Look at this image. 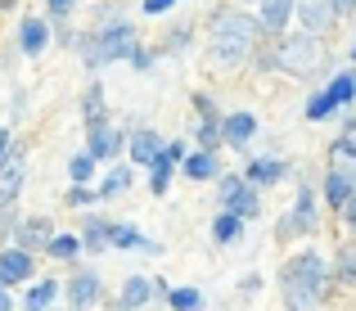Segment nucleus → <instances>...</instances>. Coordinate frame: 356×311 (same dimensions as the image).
Segmentation results:
<instances>
[{"label":"nucleus","instance_id":"nucleus-1","mask_svg":"<svg viewBox=\"0 0 356 311\" xmlns=\"http://www.w3.org/2000/svg\"><path fill=\"white\" fill-rule=\"evenodd\" d=\"M261 45V27L257 14H243L235 5H217L208 18V59L212 68H239L257 54Z\"/></svg>","mask_w":356,"mask_h":311},{"label":"nucleus","instance_id":"nucleus-2","mask_svg":"<svg viewBox=\"0 0 356 311\" xmlns=\"http://www.w3.org/2000/svg\"><path fill=\"white\" fill-rule=\"evenodd\" d=\"M140 50V36H136V23L122 14L118 5L99 9V23L90 32L77 36V54L90 72L104 68V63H131V54Z\"/></svg>","mask_w":356,"mask_h":311},{"label":"nucleus","instance_id":"nucleus-3","mask_svg":"<svg viewBox=\"0 0 356 311\" xmlns=\"http://www.w3.org/2000/svg\"><path fill=\"white\" fill-rule=\"evenodd\" d=\"M334 266H325L321 253H298L280 271V294H284V311H321L325 294H330Z\"/></svg>","mask_w":356,"mask_h":311},{"label":"nucleus","instance_id":"nucleus-4","mask_svg":"<svg viewBox=\"0 0 356 311\" xmlns=\"http://www.w3.org/2000/svg\"><path fill=\"white\" fill-rule=\"evenodd\" d=\"M270 59H275V72H289V77H312L325 63V36L312 32H284L280 41H270Z\"/></svg>","mask_w":356,"mask_h":311},{"label":"nucleus","instance_id":"nucleus-5","mask_svg":"<svg viewBox=\"0 0 356 311\" xmlns=\"http://www.w3.org/2000/svg\"><path fill=\"white\" fill-rule=\"evenodd\" d=\"M321 230V212H316V190H298L293 207L280 216V239H293V234H316Z\"/></svg>","mask_w":356,"mask_h":311},{"label":"nucleus","instance_id":"nucleus-6","mask_svg":"<svg viewBox=\"0 0 356 311\" xmlns=\"http://www.w3.org/2000/svg\"><path fill=\"white\" fill-rule=\"evenodd\" d=\"M293 18H298V27H302V32H312V36H325V32H334V27L343 23L339 0H298V5H293Z\"/></svg>","mask_w":356,"mask_h":311},{"label":"nucleus","instance_id":"nucleus-7","mask_svg":"<svg viewBox=\"0 0 356 311\" xmlns=\"http://www.w3.org/2000/svg\"><path fill=\"white\" fill-rule=\"evenodd\" d=\"M127 131L118 127V122H104V127H95L90 131V140H86V154L95 158V163H113V158L127 154Z\"/></svg>","mask_w":356,"mask_h":311},{"label":"nucleus","instance_id":"nucleus-8","mask_svg":"<svg viewBox=\"0 0 356 311\" xmlns=\"http://www.w3.org/2000/svg\"><path fill=\"white\" fill-rule=\"evenodd\" d=\"M50 41H54V27H50V18H23V27H18V50L27 54V59H41L45 50H50Z\"/></svg>","mask_w":356,"mask_h":311},{"label":"nucleus","instance_id":"nucleus-9","mask_svg":"<svg viewBox=\"0 0 356 311\" xmlns=\"http://www.w3.org/2000/svg\"><path fill=\"white\" fill-rule=\"evenodd\" d=\"M293 5L298 0H261L257 5V27H261V36H284L289 32V23H293Z\"/></svg>","mask_w":356,"mask_h":311},{"label":"nucleus","instance_id":"nucleus-10","mask_svg":"<svg viewBox=\"0 0 356 311\" xmlns=\"http://www.w3.org/2000/svg\"><path fill=\"white\" fill-rule=\"evenodd\" d=\"M23 181H27V163H23V154L14 149V154L5 158V167H0V212H9V207L18 203Z\"/></svg>","mask_w":356,"mask_h":311},{"label":"nucleus","instance_id":"nucleus-11","mask_svg":"<svg viewBox=\"0 0 356 311\" xmlns=\"http://www.w3.org/2000/svg\"><path fill=\"white\" fill-rule=\"evenodd\" d=\"M163 149H167V140L158 136L154 127H136V131H131V140H127V158H131V163H140V167H154Z\"/></svg>","mask_w":356,"mask_h":311},{"label":"nucleus","instance_id":"nucleus-12","mask_svg":"<svg viewBox=\"0 0 356 311\" xmlns=\"http://www.w3.org/2000/svg\"><path fill=\"white\" fill-rule=\"evenodd\" d=\"M32 271H36L32 253H23V248H0V289L32 280Z\"/></svg>","mask_w":356,"mask_h":311},{"label":"nucleus","instance_id":"nucleus-13","mask_svg":"<svg viewBox=\"0 0 356 311\" xmlns=\"http://www.w3.org/2000/svg\"><path fill=\"white\" fill-rule=\"evenodd\" d=\"M321 194H325V203L334 207V212H343L352 199H356V185H352V176L343 172V167H334L330 163V172H325V185H321Z\"/></svg>","mask_w":356,"mask_h":311},{"label":"nucleus","instance_id":"nucleus-14","mask_svg":"<svg viewBox=\"0 0 356 311\" xmlns=\"http://www.w3.org/2000/svg\"><path fill=\"white\" fill-rule=\"evenodd\" d=\"M14 248H23V253H36V248H50V239H54V225L45 221V216H27V221H18V230H14Z\"/></svg>","mask_w":356,"mask_h":311},{"label":"nucleus","instance_id":"nucleus-15","mask_svg":"<svg viewBox=\"0 0 356 311\" xmlns=\"http://www.w3.org/2000/svg\"><path fill=\"white\" fill-rule=\"evenodd\" d=\"M108 248H131V253H163V244L149 239V234H140L136 225L127 221H113L108 225Z\"/></svg>","mask_w":356,"mask_h":311},{"label":"nucleus","instance_id":"nucleus-16","mask_svg":"<svg viewBox=\"0 0 356 311\" xmlns=\"http://www.w3.org/2000/svg\"><path fill=\"white\" fill-rule=\"evenodd\" d=\"M284 176H289V163H280V158H252L243 181H248L252 190H270V185H280Z\"/></svg>","mask_w":356,"mask_h":311},{"label":"nucleus","instance_id":"nucleus-17","mask_svg":"<svg viewBox=\"0 0 356 311\" xmlns=\"http://www.w3.org/2000/svg\"><path fill=\"white\" fill-rule=\"evenodd\" d=\"M99 294H104V285H99L95 271H77V276H72V285H68V303H72V311L95 307Z\"/></svg>","mask_w":356,"mask_h":311},{"label":"nucleus","instance_id":"nucleus-18","mask_svg":"<svg viewBox=\"0 0 356 311\" xmlns=\"http://www.w3.org/2000/svg\"><path fill=\"white\" fill-rule=\"evenodd\" d=\"M181 172L190 176V181H217L221 176V158L212 154V149H194V154H185Z\"/></svg>","mask_w":356,"mask_h":311},{"label":"nucleus","instance_id":"nucleus-19","mask_svg":"<svg viewBox=\"0 0 356 311\" xmlns=\"http://www.w3.org/2000/svg\"><path fill=\"white\" fill-rule=\"evenodd\" d=\"M221 136L230 140V145H248L252 136H257V113H248V109H239V113H230V118H221Z\"/></svg>","mask_w":356,"mask_h":311},{"label":"nucleus","instance_id":"nucleus-20","mask_svg":"<svg viewBox=\"0 0 356 311\" xmlns=\"http://www.w3.org/2000/svg\"><path fill=\"white\" fill-rule=\"evenodd\" d=\"M81 118H86V131L113 122V118H108V109H104V86H99V81H90L86 95H81Z\"/></svg>","mask_w":356,"mask_h":311},{"label":"nucleus","instance_id":"nucleus-21","mask_svg":"<svg viewBox=\"0 0 356 311\" xmlns=\"http://www.w3.org/2000/svg\"><path fill=\"white\" fill-rule=\"evenodd\" d=\"M221 212H235L239 221H257V216H261V194L252 190V185H243V190H239L226 207H221Z\"/></svg>","mask_w":356,"mask_h":311},{"label":"nucleus","instance_id":"nucleus-22","mask_svg":"<svg viewBox=\"0 0 356 311\" xmlns=\"http://www.w3.org/2000/svg\"><path fill=\"white\" fill-rule=\"evenodd\" d=\"M149 298H154V280H149V276H131L127 285H122V307H127V311H140Z\"/></svg>","mask_w":356,"mask_h":311},{"label":"nucleus","instance_id":"nucleus-23","mask_svg":"<svg viewBox=\"0 0 356 311\" xmlns=\"http://www.w3.org/2000/svg\"><path fill=\"white\" fill-rule=\"evenodd\" d=\"M325 95H330L334 104H352L356 99V68H348V72H339V77H330V86H325Z\"/></svg>","mask_w":356,"mask_h":311},{"label":"nucleus","instance_id":"nucleus-24","mask_svg":"<svg viewBox=\"0 0 356 311\" xmlns=\"http://www.w3.org/2000/svg\"><path fill=\"white\" fill-rule=\"evenodd\" d=\"M54 298H59V285H54V280H41V285L27 289L23 311H50V307H54Z\"/></svg>","mask_w":356,"mask_h":311},{"label":"nucleus","instance_id":"nucleus-25","mask_svg":"<svg viewBox=\"0 0 356 311\" xmlns=\"http://www.w3.org/2000/svg\"><path fill=\"white\" fill-rule=\"evenodd\" d=\"M108 225L113 221H99V216H86V225H81V248H108Z\"/></svg>","mask_w":356,"mask_h":311},{"label":"nucleus","instance_id":"nucleus-26","mask_svg":"<svg viewBox=\"0 0 356 311\" xmlns=\"http://www.w3.org/2000/svg\"><path fill=\"white\" fill-rule=\"evenodd\" d=\"M239 230H243V221L235 212H217V216H212V239H217V244H235Z\"/></svg>","mask_w":356,"mask_h":311},{"label":"nucleus","instance_id":"nucleus-27","mask_svg":"<svg viewBox=\"0 0 356 311\" xmlns=\"http://www.w3.org/2000/svg\"><path fill=\"white\" fill-rule=\"evenodd\" d=\"M45 253H50L54 262H77V253H81V234H54Z\"/></svg>","mask_w":356,"mask_h":311},{"label":"nucleus","instance_id":"nucleus-28","mask_svg":"<svg viewBox=\"0 0 356 311\" xmlns=\"http://www.w3.org/2000/svg\"><path fill=\"white\" fill-rule=\"evenodd\" d=\"M131 190V167H113V172L99 181V199H118V194Z\"/></svg>","mask_w":356,"mask_h":311},{"label":"nucleus","instance_id":"nucleus-29","mask_svg":"<svg viewBox=\"0 0 356 311\" xmlns=\"http://www.w3.org/2000/svg\"><path fill=\"white\" fill-rule=\"evenodd\" d=\"M334 276L348 280V285L356 280V239H352V244H343V248L334 253Z\"/></svg>","mask_w":356,"mask_h":311},{"label":"nucleus","instance_id":"nucleus-30","mask_svg":"<svg viewBox=\"0 0 356 311\" xmlns=\"http://www.w3.org/2000/svg\"><path fill=\"white\" fill-rule=\"evenodd\" d=\"M95 167H99V163L86 154V149H81V154H72V158H68V176H72V185H86L90 176H95Z\"/></svg>","mask_w":356,"mask_h":311},{"label":"nucleus","instance_id":"nucleus-31","mask_svg":"<svg viewBox=\"0 0 356 311\" xmlns=\"http://www.w3.org/2000/svg\"><path fill=\"white\" fill-rule=\"evenodd\" d=\"M167 307L172 311H203V294L199 289H172V294H167Z\"/></svg>","mask_w":356,"mask_h":311},{"label":"nucleus","instance_id":"nucleus-32","mask_svg":"<svg viewBox=\"0 0 356 311\" xmlns=\"http://www.w3.org/2000/svg\"><path fill=\"white\" fill-rule=\"evenodd\" d=\"M172 172H176V167L167 163L163 154H158V163L149 167V194H167V185H172Z\"/></svg>","mask_w":356,"mask_h":311},{"label":"nucleus","instance_id":"nucleus-33","mask_svg":"<svg viewBox=\"0 0 356 311\" xmlns=\"http://www.w3.org/2000/svg\"><path fill=\"white\" fill-rule=\"evenodd\" d=\"M190 41H194V27L190 23H176L172 32L163 36V50L167 54H181V50H190Z\"/></svg>","mask_w":356,"mask_h":311},{"label":"nucleus","instance_id":"nucleus-34","mask_svg":"<svg viewBox=\"0 0 356 311\" xmlns=\"http://www.w3.org/2000/svg\"><path fill=\"white\" fill-rule=\"evenodd\" d=\"M330 113H339V104H334L330 95H325V90H316V95L307 99V122H325Z\"/></svg>","mask_w":356,"mask_h":311},{"label":"nucleus","instance_id":"nucleus-35","mask_svg":"<svg viewBox=\"0 0 356 311\" xmlns=\"http://www.w3.org/2000/svg\"><path fill=\"white\" fill-rule=\"evenodd\" d=\"M194 136H199V149H212V154H217V145L226 140V136H221V122H199Z\"/></svg>","mask_w":356,"mask_h":311},{"label":"nucleus","instance_id":"nucleus-36","mask_svg":"<svg viewBox=\"0 0 356 311\" xmlns=\"http://www.w3.org/2000/svg\"><path fill=\"white\" fill-rule=\"evenodd\" d=\"M77 14V0H45V18L50 23H68Z\"/></svg>","mask_w":356,"mask_h":311},{"label":"nucleus","instance_id":"nucleus-37","mask_svg":"<svg viewBox=\"0 0 356 311\" xmlns=\"http://www.w3.org/2000/svg\"><path fill=\"white\" fill-rule=\"evenodd\" d=\"M95 199H99V190H90V185H72V190L63 194V203H68V207H90Z\"/></svg>","mask_w":356,"mask_h":311},{"label":"nucleus","instance_id":"nucleus-38","mask_svg":"<svg viewBox=\"0 0 356 311\" xmlns=\"http://www.w3.org/2000/svg\"><path fill=\"white\" fill-rule=\"evenodd\" d=\"M194 109L203 113V122H221V113H217V104H212L208 95H194Z\"/></svg>","mask_w":356,"mask_h":311},{"label":"nucleus","instance_id":"nucleus-39","mask_svg":"<svg viewBox=\"0 0 356 311\" xmlns=\"http://www.w3.org/2000/svg\"><path fill=\"white\" fill-rule=\"evenodd\" d=\"M176 0H140V14H167Z\"/></svg>","mask_w":356,"mask_h":311},{"label":"nucleus","instance_id":"nucleus-40","mask_svg":"<svg viewBox=\"0 0 356 311\" xmlns=\"http://www.w3.org/2000/svg\"><path fill=\"white\" fill-rule=\"evenodd\" d=\"M131 68H140V72H145V68H154V50H145V45H140V50L131 54Z\"/></svg>","mask_w":356,"mask_h":311},{"label":"nucleus","instance_id":"nucleus-41","mask_svg":"<svg viewBox=\"0 0 356 311\" xmlns=\"http://www.w3.org/2000/svg\"><path fill=\"white\" fill-rule=\"evenodd\" d=\"M9 154H14V140H9V127H0V167H5Z\"/></svg>","mask_w":356,"mask_h":311},{"label":"nucleus","instance_id":"nucleus-42","mask_svg":"<svg viewBox=\"0 0 356 311\" xmlns=\"http://www.w3.org/2000/svg\"><path fill=\"white\" fill-rule=\"evenodd\" d=\"M343 225H348V230L356 234V199H352L348 207H343Z\"/></svg>","mask_w":356,"mask_h":311},{"label":"nucleus","instance_id":"nucleus-43","mask_svg":"<svg viewBox=\"0 0 356 311\" xmlns=\"http://www.w3.org/2000/svg\"><path fill=\"white\" fill-rule=\"evenodd\" d=\"M339 14H343V18H352V14H356V0H339Z\"/></svg>","mask_w":356,"mask_h":311},{"label":"nucleus","instance_id":"nucleus-44","mask_svg":"<svg viewBox=\"0 0 356 311\" xmlns=\"http://www.w3.org/2000/svg\"><path fill=\"white\" fill-rule=\"evenodd\" d=\"M0 311H14V298H9V289H0Z\"/></svg>","mask_w":356,"mask_h":311},{"label":"nucleus","instance_id":"nucleus-45","mask_svg":"<svg viewBox=\"0 0 356 311\" xmlns=\"http://www.w3.org/2000/svg\"><path fill=\"white\" fill-rule=\"evenodd\" d=\"M348 54H352V68H356V41H352V50H348Z\"/></svg>","mask_w":356,"mask_h":311},{"label":"nucleus","instance_id":"nucleus-46","mask_svg":"<svg viewBox=\"0 0 356 311\" xmlns=\"http://www.w3.org/2000/svg\"><path fill=\"white\" fill-rule=\"evenodd\" d=\"M248 5H261V0H248Z\"/></svg>","mask_w":356,"mask_h":311},{"label":"nucleus","instance_id":"nucleus-47","mask_svg":"<svg viewBox=\"0 0 356 311\" xmlns=\"http://www.w3.org/2000/svg\"><path fill=\"white\" fill-rule=\"evenodd\" d=\"M0 9H5V0H0Z\"/></svg>","mask_w":356,"mask_h":311}]
</instances>
